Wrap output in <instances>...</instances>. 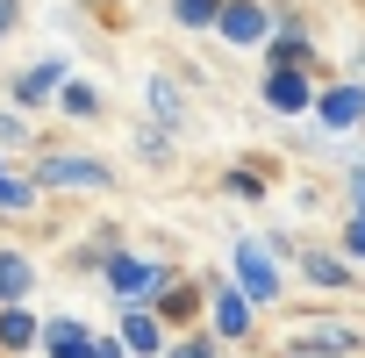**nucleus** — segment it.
Instances as JSON below:
<instances>
[{"label":"nucleus","instance_id":"f257e3e1","mask_svg":"<svg viewBox=\"0 0 365 358\" xmlns=\"http://www.w3.org/2000/svg\"><path fill=\"white\" fill-rule=\"evenodd\" d=\"M29 172H36V187L51 201L58 194H115L122 187V165H108L101 150H79V143H43L29 158Z\"/></svg>","mask_w":365,"mask_h":358},{"label":"nucleus","instance_id":"f03ea898","mask_svg":"<svg viewBox=\"0 0 365 358\" xmlns=\"http://www.w3.org/2000/svg\"><path fill=\"white\" fill-rule=\"evenodd\" d=\"M179 265H172V251H143V244H122L115 258H108V272H101V287H108V301L115 308H150L158 294H165V280H172Z\"/></svg>","mask_w":365,"mask_h":358},{"label":"nucleus","instance_id":"7ed1b4c3","mask_svg":"<svg viewBox=\"0 0 365 358\" xmlns=\"http://www.w3.org/2000/svg\"><path fill=\"white\" fill-rule=\"evenodd\" d=\"M294 280L315 294V301H351V294H365V265L329 237H301V258H294Z\"/></svg>","mask_w":365,"mask_h":358},{"label":"nucleus","instance_id":"20e7f679","mask_svg":"<svg viewBox=\"0 0 365 358\" xmlns=\"http://www.w3.org/2000/svg\"><path fill=\"white\" fill-rule=\"evenodd\" d=\"M230 280H237L258 308H287V287H294V272L272 258L265 237H230Z\"/></svg>","mask_w":365,"mask_h":358},{"label":"nucleus","instance_id":"39448f33","mask_svg":"<svg viewBox=\"0 0 365 358\" xmlns=\"http://www.w3.org/2000/svg\"><path fill=\"white\" fill-rule=\"evenodd\" d=\"M258 315H265V308H258L230 272H208V329H215L230 351H251V344H258Z\"/></svg>","mask_w":365,"mask_h":358},{"label":"nucleus","instance_id":"423d86ee","mask_svg":"<svg viewBox=\"0 0 365 358\" xmlns=\"http://www.w3.org/2000/svg\"><path fill=\"white\" fill-rule=\"evenodd\" d=\"M287 322H294V337L301 344H315V351H329V358H365V322L358 315H344V308H287Z\"/></svg>","mask_w":365,"mask_h":358},{"label":"nucleus","instance_id":"0eeeda50","mask_svg":"<svg viewBox=\"0 0 365 358\" xmlns=\"http://www.w3.org/2000/svg\"><path fill=\"white\" fill-rule=\"evenodd\" d=\"M315 93H322V72H287V65H265L258 72V108L272 122H308L315 115Z\"/></svg>","mask_w":365,"mask_h":358},{"label":"nucleus","instance_id":"6e6552de","mask_svg":"<svg viewBox=\"0 0 365 358\" xmlns=\"http://www.w3.org/2000/svg\"><path fill=\"white\" fill-rule=\"evenodd\" d=\"M322 136H365V79H322V93H315V115H308Z\"/></svg>","mask_w":365,"mask_h":358},{"label":"nucleus","instance_id":"1a4fd4ad","mask_svg":"<svg viewBox=\"0 0 365 358\" xmlns=\"http://www.w3.org/2000/svg\"><path fill=\"white\" fill-rule=\"evenodd\" d=\"M272 29H279V8H272V0H222L215 44H222V51H265Z\"/></svg>","mask_w":365,"mask_h":358},{"label":"nucleus","instance_id":"9d476101","mask_svg":"<svg viewBox=\"0 0 365 358\" xmlns=\"http://www.w3.org/2000/svg\"><path fill=\"white\" fill-rule=\"evenodd\" d=\"M65 79H72V58H65V51H43V58H29V65H15V72H8V101L36 115V108H51V101H58V86H65Z\"/></svg>","mask_w":365,"mask_h":358},{"label":"nucleus","instance_id":"9b49d317","mask_svg":"<svg viewBox=\"0 0 365 358\" xmlns=\"http://www.w3.org/2000/svg\"><path fill=\"white\" fill-rule=\"evenodd\" d=\"M265 65H287V72H322V51H315V29H308V15L301 8H279V29H272V44L258 51ZM329 79V72H322Z\"/></svg>","mask_w":365,"mask_h":358},{"label":"nucleus","instance_id":"f8f14e48","mask_svg":"<svg viewBox=\"0 0 365 358\" xmlns=\"http://www.w3.org/2000/svg\"><path fill=\"white\" fill-rule=\"evenodd\" d=\"M150 308L165 315L172 337H179V329H201V322H208V272H172L165 294H158Z\"/></svg>","mask_w":365,"mask_h":358},{"label":"nucleus","instance_id":"ddd939ff","mask_svg":"<svg viewBox=\"0 0 365 358\" xmlns=\"http://www.w3.org/2000/svg\"><path fill=\"white\" fill-rule=\"evenodd\" d=\"M143 122L172 129V136H187L194 108H187V79L179 72H143Z\"/></svg>","mask_w":365,"mask_h":358},{"label":"nucleus","instance_id":"4468645a","mask_svg":"<svg viewBox=\"0 0 365 358\" xmlns=\"http://www.w3.org/2000/svg\"><path fill=\"white\" fill-rule=\"evenodd\" d=\"M51 194L36 187V172L15 158V150H0V223H29Z\"/></svg>","mask_w":365,"mask_h":358},{"label":"nucleus","instance_id":"2eb2a0df","mask_svg":"<svg viewBox=\"0 0 365 358\" xmlns=\"http://www.w3.org/2000/svg\"><path fill=\"white\" fill-rule=\"evenodd\" d=\"M122 244H129V230H122V223H93L86 237H72V244H65V272L101 280V272H108V258H115Z\"/></svg>","mask_w":365,"mask_h":358},{"label":"nucleus","instance_id":"dca6fc26","mask_svg":"<svg viewBox=\"0 0 365 358\" xmlns=\"http://www.w3.org/2000/svg\"><path fill=\"white\" fill-rule=\"evenodd\" d=\"M336 244L365 265V150L344 158V215H336Z\"/></svg>","mask_w":365,"mask_h":358},{"label":"nucleus","instance_id":"f3484780","mask_svg":"<svg viewBox=\"0 0 365 358\" xmlns=\"http://www.w3.org/2000/svg\"><path fill=\"white\" fill-rule=\"evenodd\" d=\"M51 115H58V122H72V129H93V122H108V86H101V79H86V72H72V79L58 86Z\"/></svg>","mask_w":365,"mask_h":358},{"label":"nucleus","instance_id":"a211bd4d","mask_svg":"<svg viewBox=\"0 0 365 358\" xmlns=\"http://www.w3.org/2000/svg\"><path fill=\"white\" fill-rule=\"evenodd\" d=\"M36 358H101V329L86 315H43V351Z\"/></svg>","mask_w":365,"mask_h":358},{"label":"nucleus","instance_id":"6ab92c4d","mask_svg":"<svg viewBox=\"0 0 365 358\" xmlns=\"http://www.w3.org/2000/svg\"><path fill=\"white\" fill-rule=\"evenodd\" d=\"M115 337L129 344V358H165V344H172L158 308H115Z\"/></svg>","mask_w":365,"mask_h":358},{"label":"nucleus","instance_id":"aec40b11","mask_svg":"<svg viewBox=\"0 0 365 358\" xmlns=\"http://www.w3.org/2000/svg\"><path fill=\"white\" fill-rule=\"evenodd\" d=\"M215 187H222V201H251V208H258V201L279 187V165H272V158H237V165H222Z\"/></svg>","mask_w":365,"mask_h":358},{"label":"nucleus","instance_id":"412c9836","mask_svg":"<svg viewBox=\"0 0 365 358\" xmlns=\"http://www.w3.org/2000/svg\"><path fill=\"white\" fill-rule=\"evenodd\" d=\"M0 351H8V358H36V351H43V315H36L29 301L0 308Z\"/></svg>","mask_w":365,"mask_h":358},{"label":"nucleus","instance_id":"4be33fe9","mask_svg":"<svg viewBox=\"0 0 365 358\" xmlns=\"http://www.w3.org/2000/svg\"><path fill=\"white\" fill-rule=\"evenodd\" d=\"M36 258L22 251V244H0V308H15V301H29L36 294Z\"/></svg>","mask_w":365,"mask_h":358},{"label":"nucleus","instance_id":"5701e85b","mask_svg":"<svg viewBox=\"0 0 365 358\" xmlns=\"http://www.w3.org/2000/svg\"><path fill=\"white\" fill-rule=\"evenodd\" d=\"M129 150H136L143 172H172V165H179V136L158 129V122H136V129H129Z\"/></svg>","mask_w":365,"mask_h":358},{"label":"nucleus","instance_id":"b1692460","mask_svg":"<svg viewBox=\"0 0 365 358\" xmlns=\"http://www.w3.org/2000/svg\"><path fill=\"white\" fill-rule=\"evenodd\" d=\"M0 150H15V158H36L43 136H36V115L15 108V101H0Z\"/></svg>","mask_w":365,"mask_h":358},{"label":"nucleus","instance_id":"393cba45","mask_svg":"<svg viewBox=\"0 0 365 358\" xmlns=\"http://www.w3.org/2000/svg\"><path fill=\"white\" fill-rule=\"evenodd\" d=\"M165 15H172V29H187V36H215L222 0H165Z\"/></svg>","mask_w":365,"mask_h":358},{"label":"nucleus","instance_id":"a878e982","mask_svg":"<svg viewBox=\"0 0 365 358\" xmlns=\"http://www.w3.org/2000/svg\"><path fill=\"white\" fill-rule=\"evenodd\" d=\"M165 358H230V344H222V337L201 322V329H179V337L165 344Z\"/></svg>","mask_w":365,"mask_h":358},{"label":"nucleus","instance_id":"bb28decb","mask_svg":"<svg viewBox=\"0 0 365 358\" xmlns=\"http://www.w3.org/2000/svg\"><path fill=\"white\" fill-rule=\"evenodd\" d=\"M258 237H265V244H272V258L294 272V258H301V237H294V230H279V223H272V230H258Z\"/></svg>","mask_w":365,"mask_h":358},{"label":"nucleus","instance_id":"cd10ccee","mask_svg":"<svg viewBox=\"0 0 365 358\" xmlns=\"http://www.w3.org/2000/svg\"><path fill=\"white\" fill-rule=\"evenodd\" d=\"M22 15H29V0H0V51H8V36L22 29Z\"/></svg>","mask_w":365,"mask_h":358},{"label":"nucleus","instance_id":"c85d7f7f","mask_svg":"<svg viewBox=\"0 0 365 358\" xmlns=\"http://www.w3.org/2000/svg\"><path fill=\"white\" fill-rule=\"evenodd\" d=\"M272 358H329V351H315V344H301V337H279V351Z\"/></svg>","mask_w":365,"mask_h":358},{"label":"nucleus","instance_id":"c756f323","mask_svg":"<svg viewBox=\"0 0 365 358\" xmlns=\"http://www.w3.org/2000/svg\"><path fill=\"white\" fill-rule=\"evenodd\" d=\"M344 72H351V79H365V36H358V44L344 51Z\"/></svg>","mask_w":365,"mask_h":358},{"label":"nucleus","instance_id":"7c9ffc66","mask_svg":"<svg viewBox=\"0 0 365 358\" xmlns=\"http://www.w3.org/2000/svg\"><path fill=\"white\" fill-rule=\"evenodd\" d=\"M79 8H93V15H108V8H122V0H79Z\"/></svg>","mask_w":365,"mask_h":358},{"label":"nucleus","instance_id":"2f4dec72","mask_svg":"<svg viewBox=\"0 0 365 358\" xmlns=\"http://www.w3.org/2000/svg\"><path fill=\"white\" fill-rule=\"evenodd\" d=\"M0 358H8V351H0Z\"/></svg>","mask_w":365,"mask_h":358}]
</instances>
